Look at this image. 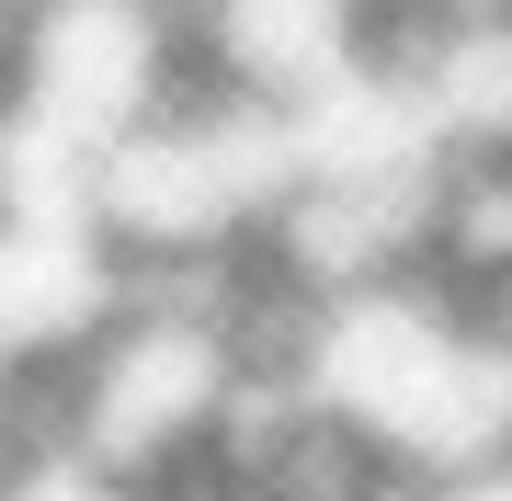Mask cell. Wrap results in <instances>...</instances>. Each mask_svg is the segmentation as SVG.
Wrapping results in <instances>:
<instances>
[{
    "label": "cell",
    "instance_id": "obj_2",
    "mask_svg": "<svg viewBox=\"0 0 512 501\" xmlns=\"http://www.w3.org/2000/svg\"><path fill=\"white\" fill-rule=\"evenodd\" d=\"M410 274L433 285L444 308H467L478 331L512 319V126H467V137L433 149Z\"/></svg>",
    "mask_w": 512,
    "mask_h": 501
},
{
    "label": "cell",
    "instance_id": "obj_3",
    "mask_svg": "<svg viewBox=\"0 0 512 501\" xmlns=\"http://www.w3.org/2000/svg\"><path fill=\"white\" fill-rule=\"evenodd\" d=\"M0 501H148V490L69 445H23V456H0Z\"/></svg>",
    "mask_w": 512,
    "mask_h": 501
},
{
    "label": "cell",
    "instance_id": "obj_1",
    "mask_svg": "<svg viewBox=\"0 0 512 501\" xmlns=\"http://www.w3.org/2000/svg\"><path fill=\"white\" fill-rule=\"evenodd\" d=\"M285 376H296V399H308L342 445H365L387 467V479H444V467L501 445V422H490V342H478V319L444 308L421 274L308 308Z\"/></svg>",
    "mask_w": 512,
    "mask_h": 501
}]
</instances>
